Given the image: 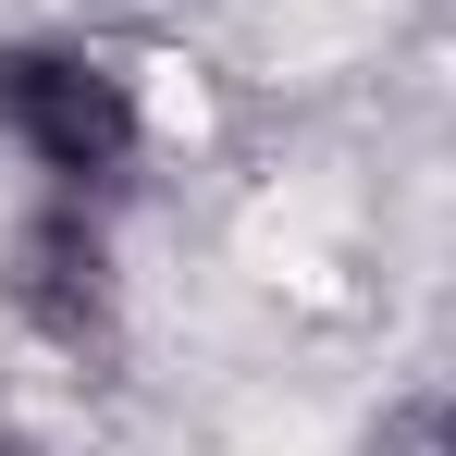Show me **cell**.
I'll return each mask as SVG.
<instances>
[{
  "label": "cell",
  "mask_w": 456,
  "mask_h": 456,
  "mask_svg": "<svg viewBox=\"0 0 456 456\" xmlns=\"http://www.w3.org/2000/svg\"><path fill=\"white\" fill-rule=\"evenodd\" d=\"M0 149L50 198H111L149 160V99L75 37H0Z\"/></svg>",
  "instance_id": "cell-1"
},
{
  "label": "cell",
  "mask_w": 456,
  "mask_h": 456,
  "mask_svg": "<svg viewBox=\"0 0 456 456\" xmlns=\"http://www.w3.org/2000/svg\"><path fill=\"white\" fill-rule=\"evenodd\" d=\"M0 297H12L25 333H50V346H99V333H111V234H99V198H37V210L12 223Z\"/></svg>",
  "instance_id": "cell-2"
}]
</instances>
